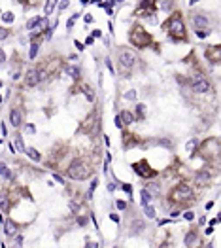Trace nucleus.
<instances>
[{
	"label": "nucleus",
	"instance_id": "obj_1",
	"mask_svg": "<svg viewBox=\"0 0 221 248\" xmlns=\"http://www.w3.org/2000/svg\"><path fill=\"white\" fill-rule=\"evenodd\" d=\"M66 174L70 176L72 180H87L93 174V169L89 167V163L83 161V159H74L68 167Z\"/></svg>",
	"mask_w": 221,
	"mask_h": 248
},
{
	"label": "nucleus",
	"instance_id": "obj_2",
	"mask_svg": "<svg viewBox=\"0 0 221 248\" xmlns=\"http://www.w3.org/2000/svg\"><path fill=\"white\" fill-rule=\"evenodd\" d=\"M166 29L170 30V32L174 34L176 38H183V36H185V25H183V21H182V17H180V13H174L170 19H168Z\"/></svg>",
	"mask_w": 221,
	"mask_h": 248
},
{
	"label": "nucleus",
	"instance_id": "obj_3",
	"mask_svg": "<svg viewBox=\"0 0 221 248\" xmlns=\"http://www.w3.org/2000/svg\"><path fill=\"white\" fill-rule=\"evenodd\" d=\"M117 61H119V65H121L123 68H132V66L136 65V61H138V57L132 53V49L121 47L119 53H117Z\"/></svg>",
	"mask_w": 221,
	"mask_h": 248
},
{
	"label": "nucleus",
	"instance_id": "obj_4",
	"mask_svg": "<svg viewBox=\"0 0 221 248\" xmlns=\"http://www.w3.org/2000/svg\"><path fill=\"white\" fill-rule=\"evenodd\" d=\"M170 197L174 199V201H178V203L191 201V199H193V190L187 186V184H180V186L170 193Z\"/></svg>",
	"mask_w": 221,
	"mask_h": 248
},
{
	"label": "nucleus",
	"instance_id": "obj_5",
	"mask_svg": "<svg viewBox=\"0 0 221 248\" xmlns=\"http://www.w3.org/2000/svg\"><path fill=\"white\" fill-rule=\"evenodd\" d=\"M128 38H130V42L134 44L136 47H146L147 44H149V34H147L144 29H140V27H136L134 30H130Z\"/></svg>",
	"mask_w": 221,
	"mask_h": 248
},
{
	"label": "nucleus",
	"instance_id": "obj_6",
	"mask_svg": "<svg viewBox=\"0 0 221 248\" xmlns=\"http://www.w3.org/2000/svg\"><path fill=\"white\" fill-rule=\"evenodd\" d=\"M191 87H193L195 93H208V91H212L210 82H208L204 76H200V74H195L191 78Z\"/></svg>",
	"mask_w": 221,
	"mask_h": 248
},
{
	"label": "nucleus",
	"instance_id": "obj_7",
	"mask_svg": "<svg viewBox=\"0 0 221 248\" xmlns=\"http://www.w3.org/2000/svg\"><path fill=\"white\" fill-rule=\"evenodd\" d=\"M40 82V76H38V70L36 68H29L25 74V85L27 87H36Z\"/></svg>",
	"mask_w": 221,
	"mask_h": 248
},
{
	"label": "nucleus",
	"instance_id": "obj_8",
	"mask_svg": "<svg viewBox=\"0 0 221 248\" xmlns=\"http://www.w3.org/2000/svg\"><path fill=\"white\" fill-rule=\"evenodd\" d=\"M10 123H11V127H21V123H23V116H21V112H19L17 108L10 110Z\"/></svg>",
	"mask_w": 221,
	"mask_h": 248
},
{
	"label": "nucleus",
	"instance_id": "obj_9",
	"mask_svg": "<svg viewBox=\"0 0 221 248\" xmlns=\"http://www.w3.org/2000/svg\"><path fill=\"white\" fill-rule=\"evenodd\" d=\"M144 227H146V223H144L142 220H134V222L130 223V235H140L144 231Z\"/></svg>",
	"mask_w": 221,
	"mask_h": 248
},
{
	"label": "nucleus",
	"instance_id": "obj_10",
	"mask_svg": "<svg viewBox=\"0 0 221 248\" xmlns=\"http://www.w3.org/2000/svg\"><path fill=\"white\" fill-rule=\"evenodd\" d=\"M195 182L200 184V186H204V184L210 182V174H208V173H196L195 174Z\"/></svg>",
	"mask_w": 221,
	"mask_h": 248
},
{
	"label": "nucleus",
	"instance_id": "obj_11",
	"mask_svg": "<svg viewBox=\"0 0 221 248\" xmlns=\"http://www.w3.org/2000/svg\"><path fill=\"white\" fill-rule=\"evenodd\" d=\"M193 23H195V27H199V29L208 27V19L204 17V15H195V17H193Z\"/></svg>",
	"mask_w": 221,
	"mask_h": 248
},
{
	"label": "nucleus",
	"instance_id": "obj_12",
	"mask_svg": "<svg viewBox=\"0 0 221 248\" xmlns=\"http://www.w3.org/2000/svg\"><path fill=\"white\" fill-rule=\"evenodd\" d=\"M119 116H121V121H123V125H130V123L134 121V116H132L128 110H123Z\"/></svg>",
	"mask_w": 221,
	"mask_h": 248
},
{
	"label": "nucleus",
	"instance_id": "obj_13",
	"mask_svg": "<svg viewBox=\"0 0 221 248\" xmlns=\"http://www.w3.org/2000/svg\"><path fill=\"white\" fill-rule=\"evenodd\" d=\"M0 209L4 210V212H8V210H10V199H8V195L4 193H0Z\"/></svg>",
	"mask_w": 221,
	"mask_h": 248
},
{
	"label": "nucleus",
	"instance_id": "obj_14",
	"mask_svg": "<svg viewBox=\"0 0 221 248\" xmlns=\"http://www.w3.org/2000/svg\"><path fill=\"white\" fill-rule=\"evenodd\" d=\"M25 154L29 155V157L32 159V161H40V159H42V155H40L38 151L34 150V148H25Z\"/></svg>",
	"mask_w": 221,
	"mask_h": 248
},
{
	"label": "nucleus",
	"instance_id": "obj_15",
	"mask_svg": "<svg viewBox=\"0 0 221 248\" xmlns=\"http://www.w3.org/2000/svg\"><path fill=\"white\" fill-rule=\"evenodd\" d=\"M40 23H42V15H38V17H32L30 21H27V30H32L34 27H38Z\"/></svg>",
	"mask_w": 221,
	"mask_h": 248
},
{
	"label": "nucleus",
	"instance_id": "obj_16",
	"mask_svg": "<svg viewBox=\"0 0 221 248\" xmlns=\"http://www.w3.org/2000/svg\"><path fill=\"white\" fill-rule=\"evenodd\" d=\"M55 4H57V0H47L46 6H43V15H51V11H53Z\"/></svg>",
	"mask_w": 221,
	"mask_h": 248
},
{
	"label": "nucleus",
	"instance_id": "obj_17",
	"mask_svg": "<svg viewBox=\"0 0 221 248\" xmlns=\"http://www.w3.org/2000/svg\"><path fill=\"white\" fill-rule=\"evenodd\" d=\"M66 74L70 76V78L78 80V78H79V68H78V66H68V68H66Z\"/></svg>",
	"mask_w": 221,
	"mask_h": 248
},
{
	"label": "nucleus",
	"instance_id": "obj_18",
	"mask_svg": "<svg viewBox=\"0 0 221 248\" xmlns=\"http://www.w3.org/2000/svg\"><path fill=\"white\" fill-rule=\"evenodd\" d=\"M38 47H40L38 44H32V46H30V51H29V59H30V61L36 59V55H38Z\"/></svg>",
	"mask_w": 221,
	"mask_h": 248
},
{
	"label": "nucleus",
	"instance_id": "obj_19",
	"mask_svg": "<svg viewBox=\"0 0 221 248\" xmlns=\"http://www.w3.org/2000/svg\"><path fill=\"white\" fill-rule=\"evenodd\" d=\"M151 203V193L147 190H142V205H149Z\"/></svg>",
	"mask_w": 221,
	"mask_h": 248
},
{
	"label": "nucleus",
	"instance_id": "obj_20",
	"mask_svg": "<svg viewBox=\"0 0 221 248\" xmlns=\"http://www.w3.org/2000/svg\"><path fill=\"white\" fill-rule=\"evenodd\" d=\"M144 214H146L147 218H155V209L151 205H144Z\"/></svg>",
	"mask_w": 221,
	"mask_h": 248
},
{
	"label": "nucleus",
	"instance_id": "obj_21",
	"mask_svg": "<svg viewBox=\"0 0 221 248\" xmlns=\"http://www.w3.org/2000/svg\"><path fill=\"white\" fill-rule=\"evenodd\" d=\"M196 242V235L195 233H187V237H185V246H193Z\"/></svg>",
	"mask_w": 221,
	"mask_h": 248
},
{
	"label": "nucleus",
	"instance_id": "obj_22",
	"mask_svg": "<svg viewBox=\"0 0 221 248\" xmlns=\"http://www.w3.org/2000/svg\"><path fill=\"white\" fill-rule=\"evenodd\" d=\"M196 144H199V140H196V138H193V140H189V142L185 144V150H187V151H193V150L196 148Z\"/></svg>",
	"mask_w": 221,
	"mask_h": 248
},
{
	"label": "nucleus",
	"instance_id": "obj_23",
	"mask_svg": "<svg viewBox=\"0 0 221 248\" xmlns=\"http://www.w3.org/2000/svg\"><path fill=\"white\" fill-rule=\"evenodd\" d=\"M2 21H4V23H11V21H13V13H11V11L2 13Z\"/></svg>",
	"mask_w": 221,
	"mask_h": 248
},
{
	"label": "nucleus",
	"instance_id": "obj_24",
	"mask_svg": "<svg viewBox=\"0 0 221 248\" xmlns=\"http://www.w3.org/2000/svg\"><path fill=\"white\" fill-rule=\"evenodd\" d=\"M96 182H98V180H93V182H91V187H89V191H87V199H93V191L96 187Z\"/></svg>",
	"mask_w": 221,
	"mask_h": 248
},
{
	"label": "nucleus",
	"instance_id": "obj_25",
	"mask_svg": "<svg viewBox=\"0 0 221 248\" xmlns=\"http://www.w3.org/2000/svg\"><path fill=\"white\" fill-rule=\"evenodd\" d=\"M6 235H10V237L15 235V225H13V223H8V225H6Z\"/></svg>",
	"mask_w": 221,
	"mask_h": 248
},
{
	"label": "nucleus",
	"instance_id": "obj_26",
	"mask_svg": "<svg viewBox=\"0 0 221 248\" xmlns=\"http://www.w3.org/2000/svg\"><path fill=\"white\" fill-rule=\"evenodd\" d=\"M15 146L19 148V151H23V154H25V144H23L21 137H17V140H15Z\"/></svg>",
	"mask_w": 221,
	"mask_h": 248
},
{
	"label": "nucleus",
	"instance_id": "obj_27",
	"mask_svg": "<svg viewBox=\"0 0 221 248\" xmlns=\"http://www.w3.org/2000/svg\"><path fill=\"white\" fill-rule=\"evenodd\" d=\"M85 97H87V99H89V101H91V102H93V101H95V95H93V91H91V87H85Z\"/></svg>",
	"mask_w": 221,
	"mask_h": 248
},
{
	"label": "nucleus",
	"instance_id": "obj_28",
	"mask_svg": "<svg viewBox=\"0 0 221 248\" xmlns=\"http://www.w3.org/2000/svg\"><path fill=\"white\" fill-rule=\"evenodd\" d=\"M114 123H115V127H117V129H121V127H123V121H121V116H119V114L114 118Z\"/></svg>",
	"mask_w": 221,
	"mask_h": 248
},
{
	"label": "nucleus",
	"instance_id": "obj_29",
	"mask_svg": "<svg viewBox=\"0 0 221 248\" xmlns=\"http://www.w3.org/2000/svg\"><path fill=\"white\" fill-rule=\"evenodd\" d=\"M208 34H210V30H204V29H199V30H196V36H199V38H206Z\"/></svg>",
	"mask_w": 221,
	"mask_h": 248
},
{
	"label": "nucleus",
	"instance_id": "obj_30",
	"mask_svg": "<svg viewBox=\"0 0 221 248\" xmlns=\"http://www.w3.org/2000/svg\"><path fill=\"white\" fill-rule=\"evenodd\" d=\"M8 36H10V30H6V29H2V27H0V40H6Z\"/></svg>",
	"mask_w": 221,
	"mask_h": 248
},
{
	"label": "nucleus",
	"instance_id": "obj_31",
	"mask_svg": "<svg viewBox=\"0 0 221 248\" xmlns=\"http://www.w3.org/2000/svg\"><path fill=\"white\" fill-rule=\"evenodd\" d=\"M8 173H10V170H8V165H6V163H0V174H4V176H6Z\"/></svg>",
	"mask_w": 221,
	"mask_h": 248
},
{
	"label": "nucleus",
	"instance_id": "obj_32",
	"mask_svg": "<svg viewBox=\"0 0 221 248\" xmlns=\"http://www.w3.org/2000/svg\"><path fill=\"white\" fill-rule=\"evenodd\" d=\"M125 99H128V101H134V99H136V91H128V93H125Z\"/></svg>",
	"mask_w": 221,
	"mask_h": 248
},
{
	"label": "nucleus",
	"instance_id": "obj_33",
	"mask_svg": "<svg viewBox=\"0 0 221 248\" xmlns=\"http://www.w3.org/2000/svg\"><path fill=\"white\" fill-rule=\"evenodd\" d=\"M183 218H185L187 222H193V220H195V214H193V212H185V214H183Z\"/></svg>",
	"mask_w": 221,
	"mask_h": 248
},
{
	"label": "nucleus",
	"instance_id": "obj_34",
	"mask_svg": "<svg viewBox=\"0 0 221 248\" xmlns=\"http://www.w3.org/2000/svg\"><path fill=\"white\" fill-rule=\"evenodd\" d=\"M87 223V216H79L78 218V225H85Z\"/></svg>",
	"mask_w": 221,
	"mask_h": 248
},
{
	"label": "nucleus",
	"instance_id": "obj_35",
	"mask_svg": "<svg viewBox=\"0 0 221 248\" xmlns=\"http://www.w3.org/2000/svg\"><path fill=\"white\" fill-rule=\"evenodd\" d=\"M74 21H76L74 17H70V19H68V21H66V29H68V30H70L72 27H74Z\"/></svg>",
	"mask_w": 221,
	"mask_h": 248
},
{
	"label": "nucleus",
	"instance_id": "obj_36",
	"mask_svg": "<svg viewBox=\"0 0 221 248\" xmlns=\"http://www.w3.org/2000/svg\"><path fill=\"white\" fill-rule=\"evenodd\" d=\"M117 209H119V210H125V209H127V203H125V201H117Z\"/></svg>",
	"mask_w": 221,
	"mask_h": 248
},
{
	"label": "nucleus",
	"instance_id": "obj_37",
	"mask_svg": "<svg viewBox=\"0 0 221 248\" xmlns=\"http://www.w3.org/2000/svg\"><path fill=\"white\" fill-rule=\"evenodd\" d=\"M53 180H55L57 184H64V180H62L61 176H59V174H53Z\"/></svg>",
	"mask_w": 221,
	"mask_h": 248
},
{
	"label": "nucleus",
	"instance_id": "obj_38",
	"mask_svg": "<svg viewBox=\"0 0 221 248\" xmlns=\"http://www.w3.org/2000/svg\"><path fill=\"white\" fill-rule=\"evenodd\" d=\"M110 220H112V222H115V223H119V216L117 214H110Z\"/></svg>",
	"mask_w": 221,
	"mask_h": 248
},
{
	"label": "nucleus",
	"instance_id": "obj_39",
	"mask_svg": "<svg viewBox=\"0 0 221 248\" xmlns=\"http://www.w3.org/2000/svg\"><path fill=\"white\" fill-rule=\"evenodd\" d=\"M93 42H95V38H93V36H87V40H85V46H91Z\"/></svg>",
	"mask_w": 221,
	"mask_h": 248
},
{
	"label": "nucleus",
	"instance_id": "obj_40",
	"mask_svg": "<svg viewBox=\"0 0 221 248\" xmlns=\"http://www.w3.org/2000/svg\"><path fill=\"white\" fill-rule=\"evenodd\" d=\"M98 36H102V32H100L98 29H95V30H93V38H98Z\"/></svg>",
	"mask_w": 221,
	"mask_h": 248
},
{
	"label": "nucleus",
	"instance_id": "obj_41",
	"mask_svg": "<svg viewBox=\"0 0 221 248\" xmlns=\"http://www.w3.org/2000/svg\"><path fill=\"white\" fill-rule=\"evenodd\" d=\"M6 61V53H4V49H0V63Z\"/></svg>",
	"mask_w": 221,
	"mask_h": 248
},
{
	"label": "nucleus",
	"instance_id": "obj_42",
	"mask_svg": "<svg viewBox=\"0 0 221 248\" xmlns=\"http://www.w3.org/2000/svg\"><path fill=\"white\" fill-rule=\"evenodd\" d=\"M123 191H127V193H130V191H132V187L128 186V184H125V186H123Z\"/></svg>",
	"mask_w": 221,
	"mask_h": 248
},
{
	"label": "nucleus",
	"instance_id": "obj_43",
	"mask_svg": "<svg viewBox=\"0 0 221 248\" xmlns=\"http://www.w3.org/2000/svg\"><path fill=\"white\" fill-rule=\"evenodd\" d=\"M170 6H172V2H164L163 4V10H170Z\"/></svg>",
	"mask_w": 221,
	"mask_h": 248
},
{
	"label": "nucleus",
	"instance_id": "obj_44",
	"mask_svg": "<svg viewBox=\"0 0 221 248\" xmlns=\"http://www.w3.org/2000/svg\"><path fill=\"white\" fill-rule=\"evenodd\" d=\"M70 209H72V210H78L79 205H78V203H70Z\"/></svg>",
	"mask_w": 221,
	"mask_h": 248
},
{
	"label": "nucleus",
	"instance_id": "obj_45",
	"mask_svg": "<svg viewBox=\"0 0 221 248\" xmlns=\"http://www.w3.org/2000/svg\"><path fill=\"white\" fill-rule=\"evenodd\" d=\"M15 244L21 246V244H23V237H17V239H15Z\"/></svg>",
	"mask_w": 221,
	"mask_h": 248
},
{
	"label": "nucleus",
	"instance_id": "obj_46",
	"mask_svg": "<svg viewBox=\"0 0 221 248\" xmlns=\"http://www.w3.org/2000/svg\"><path fill=\"white\" fill-rule=\"evenodd\" d=\"M66 6H68V0H61V10H64Z\"/></svg>",
	"mask_w": 221,
	"mask_h": 248
},
{
	"label": "nucleus",
	"instance_id": "obj_47",
	"mask_svg": "<svg viewBox=\"0 0 221 248\" xmlns=\"http://www.w3.org/2000/svg\"><path fill=\"white\" fill-rule=\"evenodd\" d=\"M76 47H78V49H79V51H81V49H83V47H85V46H83V44H81V42H76Z\"/></svg>",
	"mask_w": 221,
	"mask_h": 248
},
{
	"label": "nucleus",
	"instance_id": "obj_48",
	"mask_svg": "<svg viewBox=\"0 0 221 248\" xmlns=\"http://www.w3.org/2000/svg\"><path fill=\"white\" fill-rule=\"evenodd\" d=\"M83 19H85V23H93V17H91V15H85Z\"/></svg>",
	"mask_w": 221,
	"mask_h": 248
},
{
	"label": "nucleus",
	"instance_id": "obj_49",
	"mask_svg": "<svg viewBox=\"0 0 221 248\" xmlns=\"http://www.w3.org/2000/svg\"><path fill=\"white\" fill-rule=\"evenodd\" d=\"M212 206H214V203H212V201H208V203H206V210H210Z\"/></svg>",
	"mask_w": 221,
	"mask_h": 248
},
{
	"label": "nucleus",
	"instance_id": "obj_50",
	"mask_svg": "<svg viewBox=\"0 0 221 248\" xmlns=\"http://www.w3.org/2000/svg\"><path fill=\"white\" fill-rule=\"evenodd\" d=\"M196 2H199V0H189V4H191V6H193V4H196Z\"/></svg>",
	"mask_w": 221,
	"mask_h": 248
},
{
	"label": "nucleus",
	"instance_id": "obj_51",
	"mask_svg": "<svg viewBox=\"0 0 221 248\" xmlns=\"http://www.w3.org/2000/svg\"><path fill=\"white\" fill-rule=\"evenodd\" d=\"M115 2H123V0H115Z\"/></svg>",
	"mask_w": 221,
	"mask_h": 248
},
{
	"label": "nucleus",
	"instance_id": "obj_52",
	"mask_svg": "<svg viewBox=\"0 0 221 248\" xmlns=\"http://www.w3.org/2000/svg\"><path fill=\"white\" fill-rule=\"evenodd\" d=\"M0 102H2V95H0Z\"/></svg>",
	"mask_w": 221,
	"mask_h": 248
},
{
	"label": "nucleus",
	"instance_id": "obj_53",
	"mask_svg": "<svg viewBox=\"0 0 221 248\" xmlns=\"http://www.w3.org/2000/svg\"><path fill=\"white\" fill-rule=\"evenodd\" d=\"M0 87H2V82H0Z\"/></svg>",
	"mask_w": 221,
	"mask_h": 248
}]
</instances>
